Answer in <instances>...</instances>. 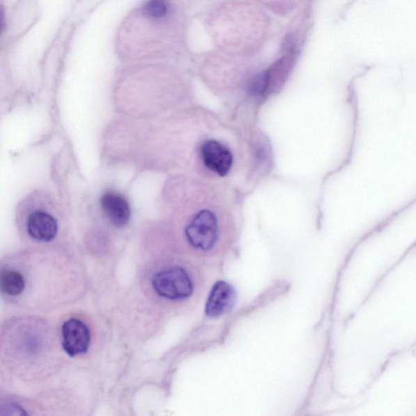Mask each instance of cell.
Masks as SVG:
<instances>
[{"label":"cell","instance_id":"obj_1","mask_svg":"<svg viewBox=\"0 0 416 416\" xmlns=\"http://www.w3.org/2000/svg\"><path fill=\"white\" fill-rule=\"evenodd\" d=\"M186 211L183 237L195 257L202 264L225 257L237 238L231 202L216 189L202 184L193 186Z\"/></svg>","mask_w":416,"mask_h":416},{"label":"cell","instance_id":"obj_2","mask_svg":"<svg viewBox=\"0 0 416 416\" xmlns=\"http://www.w3.org/2000/svg\"><path fill=\"white\" fill-rule=\"evenodd\" d=\"M205 278L195 265H173L154 275V291L174 303H185L202 291Z\"/></svg>","mask_w":416,"mask_h":416},{"label":"cell","instance_id":"obj_3","mask_svg":"<svg viewBox=\"0 0 416 416\" xmlns=\"http://www.w3.org/2000/svg\"><path fill=\"white\" fill-rule=\"evenodd\" d=\"M200 154L206 168L217 176L228 175L233 167V154L229 148L216 140H207L203 143Z\"/></svg>","mask_w":416,"mask_h":416},{"label":"cell","instance_id":"obj_4","mask_svg":"<svg viewBox=\"0 0 416 416\" xmlns=\"http://www.w3.org/2000/svg\"><path fill=\"white\" fill-rule=\"evenodd\" d=\"M90 343V333L86 323L70 319L62 326V346L70 356L84 354L88 350Z\"/></svg>","mask_w":416,"mask_h":416},{"label":"cell","instance_id":"obj_5","mask_svg":"<svg viewBox=\"0 0 416 416\" xmlns=\"http://www.w3.org/2000/svg\"><path fill=\"white\" fill-rule=\"evenodd\" d=\"M236 294L229 283L219 282L212 287L208 296L205 313L208 317L217 318L225 315L233 308Z\"/></svg>","mask_w":416,"mask_h":416},{"label":"cell","instance_id":"obj_6","mask_svg":"<svg viewBox=\"0 0 416 416\" xmlns=\"http://www.w3.org/2000/svg\"><path fill=\"white\" fill-rule=\"evenodd\" d=\"M104 214L115 226L122 227L127 225L131 216L129 202L120 193H106L100 200Z\"/></svg>","mask_w":416,"mask_h":416},{"label":"cell","instance_id":"obj_7","mask_svg":"<svg viewBox=\"0 0 416 416\" xmlns=\"http://www.w3.org/2000/svg\"><path fill=\"white\" fill-rule=\"evenodd\" d=\"M27 231L33 239L38 241H51L58 233L56 220L49 214L36 211L29 217Z\"/></svg>","mask_w":416,"mask_h":416},{"label":"cell","instance_id":"obj_8","mask_svg":"<svg viewBox=\"0 0 416 416\" xmlns=\"http://www.w3.org/2000/svg\"><path fill=\"white\" fill-rule=\"evenodd\" d=\"M0 287L3 294L9 296H17L25 290L26 280L22 273L17 271H6L1 273Z\"/></svg>","mask_w":416,"mask_h":416},{"label":"cell","instance_id":"obj_9","mask_svg":"<svg viewBox=\"0 0 416 416\" xmlns=\"http://www.w3.org/2000/svg\"><path fill=\"white\" fill-rule=\"evenodd\" d=\"M0 416H29L26 411L16 403H7L1 406Z\"/></svg>","mask_w":416,"mask_h":416}]
</instances>
